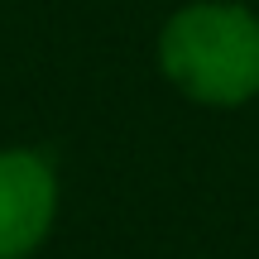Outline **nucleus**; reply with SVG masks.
<instances>
[{"label":"nucleus","mask_w":259,"mask_h":259,"mask_svg":"<svg viewBox=\"0 0 259 259\" xmlns=\"http://www.w3.org/2000/svg\"><path fill=\"white\" fill-rule=\"evenodd\" d=\"M158 72L206 111H235L259 96V15L250 0H187L158 24Z\"/></svg>","instance_id":"1"},{"label":"nucleus","mask_w":259,"mask_h":259,"mask_svg":"<svg viewBox=\"0 0 259 259\" xmlns=\"http://www.w3.org/2000/svg\"><path fill=\"white\" fill-rule=\"evenodd\" d=\"M63 206V183L44 149H0V259H34L48 245Z\"/></svg>","instance_id":"2"}]
</instances>
